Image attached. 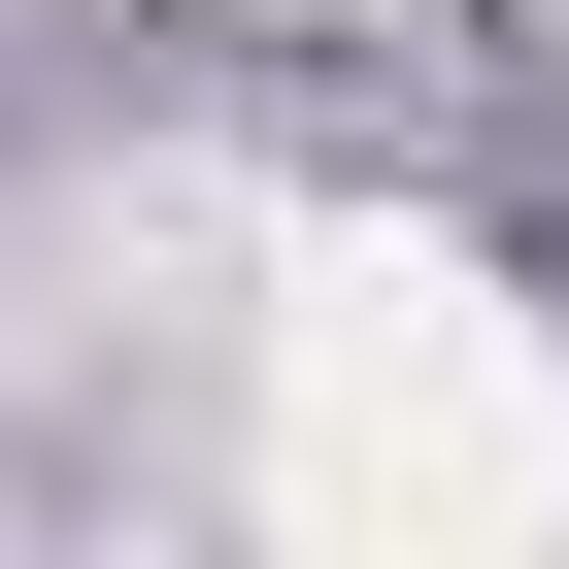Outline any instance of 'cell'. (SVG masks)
Listing matches in <instances>:
<instances>
[{
  "instance_id": "cell-1",
  "label": "cell",
  "mask_w": 569,
  "mask_h": 569,
  "mask_svg": "<svg viewBox=\"0 0 569 569\" xmlns=\"http://www.w3.org/2000/svg\"><path fill=\"white\" fill-rule=\"evenodd\" d=\"M569 502V369L502 268L436 234H302V302H268V536L336 569H436V536H536Z\"/></svg>"
}]
</instances>
